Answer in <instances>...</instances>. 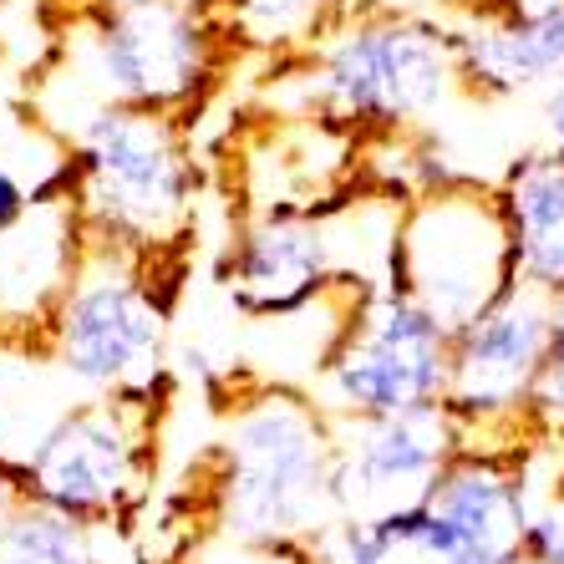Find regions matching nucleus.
<instances>
[{"mask_svg":"<svg viewBox=\"0 0 564 564\" xmlns=\"http://www.w3.org/2000/svg\"><path fill=\"white\" fill-rule=\"evenodd\" d=\"M219 437L194 468L204 524L235 550L301 554L336 513V417L315 392L264 371H229Z\"/></svg>","mask_w":564,"mask_h":564,"instance_id":"1","label":"nucleus"},{"mask_svg":"<svg viewBox=\"0 0 564 564\" xmlns=\"http://www.w3.org/2000/svg\"><path fill=\"white\" fill-rule=\"evenodd\" d=\"M392 285L443 321L453 336L519 285L509 209L499 184L447 173L397 209Z\"/></svg>","mask_w":564,"mask_h":564,"instance_id":"7","label":"nucleus"},{"mask_svg":"<svg viewBox=\"0 0 564 564\" xmlns=\"http://www.w3.org/2000/svg\"><path fill=\"white\" fill-rule=\"evenodd\" d=\"M56 46H72V77L87 87L93 107H148L194 128L245 62L219 0H97L93 11L56 31Z\"/></svg>","mask_w":564,"mask_h":564,"instance_id":"4","label":"nucleus"},{"mask_svg":"<svg viewBox=\"0 0 564 564\" xmlns=\"http://www.w3.org/2000/svg\"><path fill=\"white\" fill-rule=\"evenodd\" d=\"M15 6H31V11H36V21L46 31H62V26H72V21H77L82 11H93L97 0H15Z\"/></svg>","mask_w":564,"mask_h":564,"instance_id":"21","label":"nucleus"},{"mask_svg":"<svg viewBox=\"0 0 564 564\" xmlns=\"http://www.w3.org/2000/svg\"><path fill=\"white\" fill-rule=\"evenodd\" d=\"M503 209H509L519 280L544 290L550 301L564 295V153L534 148L503 173Z\"/></svg>","mask_w":564,"mask_h":564,"instance_id":"14","label":"nucleus"},{"mask_svg":"<svg viewBox=\"0 0 564 564\" xmlns=\"http://www.w3.org/2000/svg\"><path fill=\"white\" fill-rule=\"evenodd\" d=\"M453 330L397 285L351 305L315 371V402L330 417H397L447 402Z\"/></svg>","mask_w":564,"mask_h":564,"instance_id":"8","label":"nucleus"},{"mask_svg":"<svg viewBox=\"0 0 564 564\" xmlns=\"http://www.w3.org/2000/svg\"><path fill=\"white\" fill-rule=\"evenodd\" d=\"M173 381L143 392L77 397L56 427L15 463L26 499L66 513L87 529H118L143 509L158 478V443Z\"/></svg>","mask_w":564,"mask_h":564,"instance_id":"6","label":"nucleus"},{"mask_svg":"<svg viewBox=\"0 0 564 564\" xmlns=\"http://www.w3.org/2000/svg\"><path fill=\"white\" fill-rule=\"evenodd\" d=\"M539 443L550 447L564 433V295L554 301V326H550V351H544V371H539L534 402H529Z\"/></svg>","mask_w":564,"mask_h":564,"instance_id":"17","label":"nucleus"},{"mask_svg":"<svg viewBox=\"0 0 564 564\" xmlns=\"http://www.w3.org/2000/svg\"><path fill=\"white\" fill-rule=\"evenodd\" d=\"M0 564H102L97 529L26 499L0 524Z\"/></svg>","mask_w":564,"mask_h":564,"instance_id":"16","label":"nucleus"},{"mask_svg":"<svg viewBox=\"0 0 564 564\" xmlns=\"http://www.w3.org/2000/svg\"><path fill=\"white\" fill-rule=\"evenodd\" d=\"M554 301L534 285H519L494 311L453 336V377L447 402L463 433V447H509V453H539V433L529 417L544 351H550Z\"/></svg>","mask_w":564,"mask_h":564,"instance_id":"9","label":"nucleus"},{"mask_svg":"<svg viewBox=\"0 0 564 564\" xmlns=\"http://www.w3.org/2000/svg\"><path fill=\"white\" fill-rule=\"evenodd\" d=\"M245 56H264L270 72L321 52L361 11V0H219Z\"/></svg>","mask_w":564,"mask_h":564,"instance_id":"15","label":"nucleus"},{"mask_svg":"<svg viewBox=\"0 0 564 564\" xmlns=\"http://www.w3.org/2000/svg\"><path fill=\"white\" fill-rule=\"evenodd\" d=\"M341 204L326 214H250L229 229L219 285L250 321H290L315 311L341 280H361L341 260ZM381 290V285H377Z\"/></svg>","mask_w":564,"mask_h":564,"instance_id":"10","label":"nucleus"},{"mask_svg":"<svg viewBox=\"0 0 564 564\" xmlns=\"http://www.w3.org/2000/svg\"><path fill=\"white\" fill-rule=\"evenodd\" d=\"M519 564H534V560H519Z\"/></svg>","mask_w":564,"mask_h":564,"instance_id":"26","label":"nucleus"},{"mask_svg":"<svg viewBox=\"0 0 564 564\" xmlns=\"http://www.w3.org/2000/svg\"><path fill=\"white\" fill-rule=\"evenodd\" d=\"M62 153L87 235L188 275L204 188L194 122L148 107H93L62 132Z\"/></svg>","mask_w":564,"mask_h":564,"instance_id":"2","label":"nucleus"},{"mask_svg":"<svg viewBox=\"0 0 564 564\" xmlns=\"http://www.w3.org/2000/svg\"><path fill=\"white\" fill-rule=\"evenodd\" d=\"M443 6L458 15V26H468V21H499L509 11V0H443Z\"/></svg>","mask_w":564,"mask_h":564,"instance_id":"22","label":"nucleus"},{"mask_svg":"<svg viewBox=\"0 0 564 564\" xmlns=\"http://www.w3.org/2000/svg\"><path fill=\"white\" fill-rule=\"evenodd\" d=\"M544 132H550L554 153H564V77L554 82L550 97H544Z\"/></svg>","mask_w":564,"mask_h":564,"instance_id":"23","label":"nucleus"},{"mask_svg":"<svg viewBox=\"0 0 564 564\" xmlns=\"http://www.w3.org/2000/svg\"><path fill=\"white\" fill-rule=\"evenodd\" d=\"M270 77L301 87V112L377 143L397 132H422L453 97H463L453 26L402 11L387 0H361L321 52L275 66Z\"/></svg>","mask_w":564,"mask_h":564,"instance_id":"3","label":"nucleus"},{"mask_svg":"<svg viewBox=\"0 0 564 564\" xmlns=\"http://www.w3.org/2000/svg\"><path fill=\"white\" fill-rule=\"evenodd\" d=\"M463 97L499 102L529 87H554L564 77V6L534 15H499L453 26Z\"/></svg>","mask_w":564,"mask_h":564,"instance_id":"13","label":"nucleus"},{"mask_svg":"<svg viewBox=\"0 0 564 564\" xmlns=\"http://www.w3.org/2000/svg\"><path fill=\"white\" fill-rule=\"evenodd\" d=\"M21 503H26V488H21V478H15L11 463L0 458V524H6V519H11Z\"/></svg>","mask_w":564,"mask_h":564,"instance_id":"24","label":"nucleus"},{"mask_svg":"<svg viewBox=\"0 0 564 564\" xmlns=\"http://www.w3.org/2000/svg\"><path fill=\"white\" fill-rule=\"evenodd\" d=\"M87 254V224L62 169L41 184L26 219L0 235V351H41Z\"/></svg>","mask_w":564,"mask_h":564,"instance_id":"12","label":"nucleus"},{"mask_svg":"<svg viewBox=\"0 0 564 564\" xmlns=\"http://www.w3.org/2000/svg\"><path fill=\"white\" fill-rule=\"evenodd\" d=\"M524 560L534 564H564V503H544L529 524Z\"/></svg>","mask_w":564,"mask_h":564,"instance_id":"18","label":"nucleus"},{"mask_svg":"<svg viewBox=\"0 0 564 564\" xmlns=\"http://www.w3.org/2000/svg\"><path fill=\"white\" fill-rule=\"evenodd\" d=\"M178 290H184V270L148 264L87 235L82 270L41 341V356L87 397L158 387L169 381Z\"/></svg>","mask_w":564,"mask_h":564,"instance_id":"5","label":"nucleus"},{"mask_svg":"<svg viewBox=\"0 0 564 564\" xmlns=\"http://www.w3.org/2000/svg\"><path fill=\"white\" fill-rule=\"evenodd\" d=\"M107 6H143V0H107Z\"/></svg>","mask_w":564,"mask_h":564,"instance_id":"25","label":"nucleus"},{"mask_svg":"<svg viewBox=\"0 0 564 564\" xmlns=\"http://www.w3.org/2000/svg\"><path fill=\"white\" fill-rule=\"evenodd\" d=\"M463 433L447 408L397 417H336V513L381 519L427 503L437 473L458 458Z\"/></svg>","mask_w":564,"mask_h":564,"instance_id":"11","label":"nucleus"},{"mask_svg":"<svg viewBox=\"0 0 564 564\" xmlns=\"http://www.w3.org/2000/svg\"><path fill=\"white\" fill-rule=\"evenodd\" d=\"M539 484H544L539 509H544V503H564V433L554 437L550 447H539L534 453V488Z\"/></svg>","mask_w":564,"mask_h":564,"instance_id":"20","label":"nucleus"},{"mask_svg":"<svg viewBox=\"0 0 564 564\" xmlns=\"http://www.w3.org/2000/svg\"><path fill=\"white\" fill-rule=\"evenodd\" d=\"M36 194H41V184L31 188L26 178H21V173L0 163V235H6V229H15V224L26 219V209L36 204Z\"/></svg>","mask_w":564,"mask_h":564,"instance_id":"19","label":"nucleus"}]
</instances>
